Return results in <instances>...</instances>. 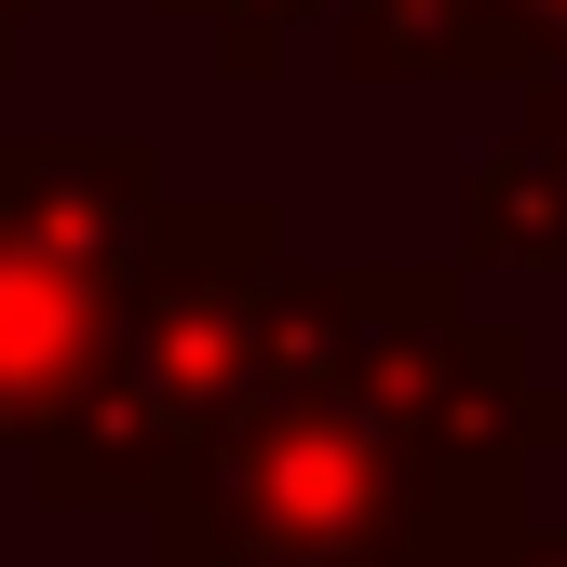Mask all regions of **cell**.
Masks as SVG:
<instances>
[{
    "label": "cell",
    "mask_w": 567,
    "mask_h": 567,
    "mask_svg": "<svg viewBox=\"0 0 567 567\" xmlns=\"http://www.w3.org/2000/svg\"><path fill=\"white\" fill-rule=\"evenodd\" d=\"M150 14L203 28V41H217V68H230V82H270V68H284V41H298L311 14H338V0H150Z\"/></svg>",
    "instance_id": "cell-6"
},
{
    "label": "cell",
    "mask_w": 567,
    "mask_h": 567,
    "mask_svg": "<svg viewBox=\"0 0 567 567\" xmlns=\"http://www.w3.org/2000/svg\"><path fill=\"white\" fill-rule=\"evenodd\" d=\"M501 567H567V527H527V540H514Z\"/></svg>",
    "instance_id": "cell-8"
},
{
    "label": "cell",
    "mask_w": 567,
    "mask_h": 567,
    "mask_svg": "<svg viewBox=\"0 0 567 567\" xmlns=\"http://www.w3.org/2000/svg\"><path fill=\"white\" fill-rule=\"evenodd\" d=\"M28 14L41 0H0V82H14V54H28Z\"/></svg>",
    "instance_id": "cell-9"
},
{
    "label": "cell",
    "mask_w": 567,
    "mask_h": 567,
    "mask_svg": "<svg viewBox=\"0 0 567 567\" xmlns=\"http://www.w3.org/2000/svg\"><path fill=\"white\" fill-rule=\"evenodd\" d=\"M163 567H446L405 433L324 379H270L150 501Z\"/></svg>",
    "instance_id": "cell-3"
},
{
    "label": "cell",
    "mask_w": 567,
    "mask_h": 567,
    "mask_svg": "<svg viewBox=\"0 0 567 567\" xmlns=\"http://www.w3.org/2000/svg\"><path fill=\"white\" fill-rule=\"evenodd\" d=\"M351 82H540V41L514 0H338Z\"/></svg>",
    "instance_id": "cell-4"
},
{
    "label": "cell",
    "mask_w": 567,
    "mask_h": 567,
    "mask_svg": "<svg viewBox=\"0 0 567 567\" xmlns=\"http://www.w3.org/2000/svg\"><path fill=\"white\" fill-rule=\"evenodd\" d=\"M163 217L176 189L135 135H0V460L95 405Z\"/></svg>",
    "instance_id": "cell-2"
},
{
    "label": "cell",
    "mask_w": 567,
    "mask_h": 567,
    "mask_svg": "<svg viewBox=\"0 0 567 567\" xmlns=\"http://www.w3.org/2000/svg\"><path fill=\"white\" fill-rule=\"evenodd\" d=\"M460 257H473V270H567V176L527 150V135H501V150L473 163Z\"/></svg>",
    "instance_id": "cell-5"
},
{
    "label": "cell",
    "mask_w": 567,
    "mask_h": 567,
    "mask_svg": "<svg viewBox=\"0 0 567 567\" xmlns=\"http://www.w3.org/2000/svg\"><path fill=\"white\" fill-rule=\"evenodd\" d=\"M514 14H527V41H540V82H554V68H567V0H514Z\"/></svg>",
    "instance_id": "cell-7"
},
{
    "label": "cell",
    "mask_w": 567,
    "mask_h": 567,
    "mask_svg": "<svg viewBox=\"0 0 567 567\" xmlns=\"http://www.w3.org/2000/svg\"><path fill=\"white\" fill-rule=\"evenodd\" d=\"M284 217L244 189H203L163 217L150 244V284L122 311V351L95 405L28 460V486L54 514H150L163 486L230 433V419L270 392V298H284Z\"/></svg>",
    "instance_id": "cell-1"
}]
</instances>
